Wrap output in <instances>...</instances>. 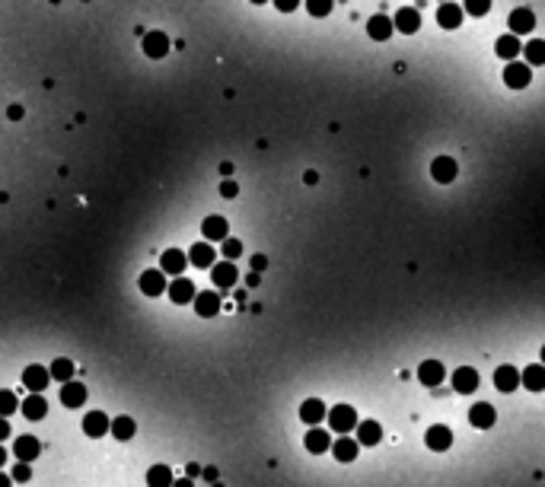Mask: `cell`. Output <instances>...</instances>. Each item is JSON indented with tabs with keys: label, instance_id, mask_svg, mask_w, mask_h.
Instances as JSON below:
<instances>
[{
	"label": "cell",
	"instance_id": "1",
	"mask_svg": "<svg viewBox=\"0 0 545 487\" xmlns=\"http://www.w3.org/2000/svg\"><path fill=\"white\" fill-rule=\"evenodd\" d=\"M329 423H332L335 433H348L357 427V411H354L351 405H335L332 411H329Z\"/></svg>",
	"mask_w": 545,
	"mask_h": 487
},
{
	"label": "cell",
	"instance_id": "2",
	"mask_svg": "<svg viewBox=\"0 0 545 487\" xmlns=\"http://www.w3.org/2000/svg\"><path fill=\"white\" fill-rule=\"evenodd\" d=\"M529 80H533V67H529V64L510 61V64L504 67V83H507L510 90H527Z\"/></svg>",
	"mask_w": 545,
	"mask_h": 487
},
{
	"label": "cell",
	"instance_id": "3",
	"mask_svg": "<svg viewBox=\"0 0 545 487\" xmlns=\"http://www.w3.org/2000/svg\"><path fill=\"white\" fill-rule=\"evenodd\" d=\"M140 293L144 296H163L166 293V274H163V271H160V267H150V271H144V274H140Z\"/></svg>",
	"mask_w": 545,
	"mask_h": 487
},
{
	"label": "cell",
	"instance_id": "4",
	"mask_svg": "<svg viewBox=\"0 0 545 487\" xmlns=\"http://www.w3.org/2000/svg\"><path fill=\"white\" fill-rule=\"evenodd\" d=\"M48 382H51V369H48V367L32 363V367L23 369V386H26L29 392H45Z\"/></svg>",
	"mask_w": 545,
	"mask_h": 487
},
{
	"label": "cell",
	"instance_id": "5",
	"mask_svg": "<svg viewBox=\"0 0 545 487\" xmlns=\"http://www.w3.org/2000/svg\"><path fill=\"white\" fill-rule=\"evenodd\" d=\"M166 293L176 306H185V303H194L198 290H194V284L188 280V277H173V284L166 287Z\"/></svg>",
	"mask_w": 545,
	"mask_h": 487
},
{
	"label": "cell",
	"instance_id": "6",
	"mask_svg": "<svg viewBox=\"0 0 545 487\" xmlns=\"http://www.w3.org/2000/svg\"><path fill=\"white\" fill-rule=\"evenodd\" d=\"M469 423H472V427H479V430H491V427L498 423V411H494V405H488V402L472 405L469 408Z\"/></svg>",
	"mask_w": 545,
	"mask_h": 487
},
{
	"label": "cell",
	"instance_id": "7",
	"mask_svg": "<svg viewBox=\"0 0 545 487\" xmlns=\"http://www.w3.org/2000/svg\"><path fill=\"white\" fill-rule=\"evenodd\" d=\"M185 267H188V255H185V252H179V248H166V252L160 255V271H163V274L182 277Z\"/></svg>",
	"mask_w": 545,
	"mask_h": 487
},
{
	"label": "cell",
	"instance_id": "8",
	"mask_svg": "<svg viewBox=\"0 0 545 487\" xmlns=\"http://www.w3.org/2000/svg\"><path fill=\"white\" fill-rule=\"evenodd\" d=\"M424 443H427V449L446 452L450 446H453V430H450V427H444V423H437V427H431V430L424 433Z\"/></svg>",
	"mask_w": 545,
	"mask_h": 487
},
{
	"label": "cell",
	"instance_id": "9",
	"mask_svg": "<svg viewBox=\"0 0 545 487\" xmlns=\"http://www.w3.org/2000/svg\"><path fill=\"white\" fill-rule=\"evenodd\" d=\"M214 287H220V290H230L236 280H240V271H236V265L233 261H214Z\"/></svg>",
	"mask_w": 545,
	"mask_h": 487
},
{
	"label": "cell",
	"instance_id": "10",
	"mask_svg": "<svg viewBox=\"0 0 545 487\" xmlns=\"http://www.w3.org/2000/svg\"><path fill=\"white\" fill-rule=\"evenodd\" d=\"M392 26H396L402 36H415L418 29H421V16H418L415 7H402L396 16H392Z\"/></svg>",
	"mask_w": 545,
	"mask_h": 487
},
{
	"label": "cell",
	"instance_id": "11",
	"mask_svg": "<svg viewBox=\"0 0 545 487\" xmlns=\"http://www.w3.org/2000/svg\"><path fill=\"white\" fill-rule=\"evenodd\" d=\"M533 26H536V16H533V10L529 7H517L514 13H510V36H527V32H533Z\"/></svg>",
	"mask_w": 545,
	"mask_h": 487
},
{
	"label": "cell",
	"instance_id": "12",
	"mask_svg": "<svg viewBox=\"0 0 545 487\" xmlns=\"http://www.w3.org/2000/svg\"><path fill=\"white\" fill-rule=\"evenodd\" d=\"M392 16H386V13H377V16L367 19V36L373 38V42H386V38H392Z\"/></svg>",
	"mask_w": 545,
	"mask_h": 487
},
{
	"label": "cell",
	"instance_id": "13",
	"mask_svg": "<svg viewBox=\"0 0 545 487\" xmlns=\"http://www.w3.org/2000/svg\"><path fill=\"white\" fill-rule=\"evenodd\" d=\"M194 313L201 315V319H214V315L220 313V296L214 293V290H201V293L194 296Z\"/></svg>",
	"mask_w": 545,
	"mask_h": 487
},
{
	"label": "cell",
	"instance_id": "14",
	"mask_svg": "<svg viewBox=\"0 0 545 487\" xmlns=\"http://www.w3.org/2000/svg\"><path fill=\"white\" fill-rule=\"evenodd\" d=\"M109 430H112V421L102 411H90L84 417V433L90 436V440H99V436H105Z\"/></svg>",
	"mask_w": 545,
	"mask_h": 487
},
{
	"label": "cell",
	"instance_id": "15",
	"mask_svg": "<svg viewBox=\"0 0 545 487\" xmlns=\"http://www.w3.org/2000/svg\"><path fill=\"white\" fill-rule=\"evenodd\" d=\"M444 373H446V369H444V363H440V360H424V363L418 367V379H421L427 389L440 386V382H444Z\"/></svg>",
	"mask_w": 545,
	"mask_h": 487
},
{
	"label": "cell",
	"instance_id": "16",
	"mask_svg": "<svg viewBox=\"0 0 545 487\" xmlns=\"http://www.w3.org/2000/svg\"><path fill=\"white\" fill-rule=\"evenodd\" d=\"M494 389H498V392H504V395L517 392V389H520V369L498 367V369H494Z\"/></svg>",
	"mask_w": 545,
	"mask_h": 487
},
{
	"label": "cell",
	"instance_id": "17",
	"mask_svg": "<svg viewBox=\"0 0 545 487\" xmlns=\"http://www.w3.org/2000/svg\"><path fill=\"white\" fill-rule=\"evenodd\" d=\"M201 233H204V239L207 242H223L227 236H230V223L214 213V217H207V220L201 223Z\"/></svg>",
	"mask_w": 545,
	"mask_h": 487
},
{
	"label": "cell",
	"instance_id": "18",
	"mask_svg": "<svg viewBox=\"0 0 545 487\" xmlns=\"http://www.w3.org/2000/svg\"><path fill=\"white\" fill-rule=\"evenodd\" d=\"M520 386L529 392H545V363H533L520 373Z\"/></svg>",
	"mask_w": 545,
	"mask_h": 487
},
{
	"label": "cell",
	"instance_id": "19",
	"mask_svg": "<svg viewBox=\"0 0 545 487\" xmlns=\"http://www.w3.org/2000/svg\"><path fill=\"white\" fill-rule=\"evenodd\" d=\"M13 452H16L19 462H32L38 452H42V443H38L36 436L23 433V436H16V440H13Z\"/></svg>",
	"mask_w": 545,
	"mask_h": 487
},
{
	"label": "cell",
	"instance_id": "20",
	"mask_svg": "<svg viewBox=\"0 0 545 487\" xmlns=\"http://www.w3.org/2000/svg\"><path fill=\"white\" fill-rule=\"evenodd\" d=\"M453 389L459 392V395H472L475 389H479V373L472 367H459L453 373Z\"/></svg>",
	"mask_w": 545,
	"mask_h": 487
},
{
	"label": "cell",
	"instance_id": "21",
	"mask_svg": "<svg viewBox=\"0 0 545 487\" xmlns=\"http://www.w3.org/2000/svg\"><path fill=\"white\" fill-rule=\"evenodd\" d=\"M144 55L153 57V61L166 57L169 55V38L163 36V32H147V36H144Z\"/></svg>",
	"mask_w": 545,
	"mask_h": 487
},
{
	"label": "cell",
	"instance_id": "22",
	"mask_svg": "<svg viewBox=\"0 0 545 487\" xmlns=\"http://www.w3.org/2000/svg\"><path fill=\"white\" fill-rule=\"evenodd\" d=\"M325 417H329V411H325V405L319 402V398H306L303 405H300V421L309 423V427H316V423H322Z\"/></svg>",
	"mask_w": 545,
	"mask_h": 487
},
{
	"label": "cell",
	"instance_id": "23",
	"mask_svg": "<svg viewBox=\"0 0 545 487\" xmlns=\"http://www.w3.org/2000/svg\"><path fill=\"white\" fill-rule=\"evenodd\" d=\"M23 417H29V421H42L48 414V402L42 398V392H32L29 398H23Z\"/></svg>",
	"mask_w": 545,
	"mask_h": 487
},
{
	"label": "cell",
	"instance_id": "24",
	"mask_svg": "<svg viewBox=\"0 0 545 487\" xmlns=\"http://www.w3.org/2000/svg\"><path fill=\"white\" fill-rule=\"evenodd\" d=\"M86 402V386L84 382H71L67 379L64 389H61V405L64 408H80Z\"/></svg>",
	"mask_w": 545,
	"mask_h": 487
},
{
	"label": "cell",
	"instance_id": "25",
	"mask_svg": "<svg viewBox=\"0 0 545 487\" xmlns=\"http://www.w3.org/2000/svg\"><path fill=\"white\" fill-rule=\"evenodd\" d=\"M214 246L211 242H194L192 248H188V261H192L194 267H214Z\"/></svg>",
	"mask_w": 545,
	"mask_h": 487
},
{
	"label": "cell",
	"instance_id": "26",
	"mask_svg": "<svg viewBox=\"0 0 545 487\" xmlns=\"http://www.w3.org/2000/svg\"><path fill=\"white\" fill-rule=\"evenodd\" d=\"M431 175H434L440 185H450L456 179V159L450 157H437L434 166H431Z\"/></svg>",
	"mask_w": 545,
	"mask_h": 487
},
{
	"label": "cell",
	"instance_id": "27",
	"mask_svg": "<svg viewBox=\"0 0 545 487\" xmlns=\"http://www.w3.org/2000/svg\"><path fill=\"white\" fill-rule=\"evenodd\" d=\"M383 440V427L377 421H357V443L361 446H377Z\"/></svg>",
	"mask_w": 545,
	"mask_h": 487
},
{
	"label": "cell",
	"instance_id": "28",
	"mask_svg": "<svg viewBox=\"0 0 545 487\" xmlns=\"http://www.w3.org/2000/svg\"><path fill=\"white\" fill-rule=\"evenodd\" d=\"M306 449L313 452V456H322V452L332 449V436L325 430H319V427H313V430L306 433Z\"/></svg>",
	"mask_w": 545,
	"mask_h": 487
},
{
	"label": "cell",
	"instance_id": "29",
	"mask_svg": "<svg viewBox=\"0 0 545 487\" xmlns=\"http://www.w3.org/2000/svg\"><path fill=\"white\" fill-rule=\"evenodd\" d=\"M437 23H440V29H459L462 7L459 3H444V7L437 10Z\"/></svg>",
	"mask_w": 545,
	"mask_h": 487
},
{
	"label": "cell",
	"instance_id": "30",
	"mask_svg": "<svg viewBox=\"0 0 545 487\" xmlns=\"http://www.w3.org/2000/svg\"><path fill=\"white\" fill-rule=\"evenodd\" d=\"M357 446H361V443H357V440H348V436L342 433V440L332 443V456H335L338 462H354V459H357Z\"/></svg>",
	"mask_w": 545,
	"mask_h": 487
},
{
	"label": "cell",
	"instance_id": "31",
	"mask_svg": "<svg viewBox=\"0 0 545 487\" xmlns=\"http://www.w3.org/2000/svg\"><path fill=\"white\" fill-rule=\"evenodd\" d=\"M494 55L504 57V61L510 64V61L520 55V38H517V36H510V32H507V36H500V38H498V45H494Z\"/></svg>",
	"mask_w": 545,
	"mask_h": 487
},
{
	"label": "cell",
	"instance_id": "32",
	"mask_svg": "<svg viewBox=\"0 0 545 487\" xmlns=\"http://www.w3.org/2000/svg\"><path fill=\"white\" fill-rule=\"evenodd\" d=\"M134 430H138V423L131 421L128 414H121V417H115V421H112V436H115V440H131V436H134Z\"/></svg>",
	"mask_w": 545,
	"mask_h": 487
},
{
	"label": "cell",
	"instance_id": "33",
	"mask_svg": "<svg viewBox=\"0 0 545 487\" xmlns=\"http://www.w3.org/2000/svg\"><path fill=\"white\" fill-rule=\"evenodd\" d=\"M523 55H527L529 67L545 64V38H533V42H527V45H523Z\"/></svg>",
	"mask_w": 545,
	"mask_h": 487
},
{
	"label": "cell",
	"instance_id": "34",
	"mask_svg": "<svg viewBox=\"0 0 545 487\" xmlns=\"http://www.w3.org/2000/svg\"><path fill=\"white\" fill-rule=\"evenodd\" d=\"M147 484L150 487H169L173 484V471H169L166 465H153V469L147 471Z\"/></svg>",
	"mask_w": 545,
	"mask_h": 487
},
{
	"label": "cell",
	"instance_id": "35",
	"mask_svg": "<svg viewBox=\"0 0 545 487\" xmlns=\"http://www.w3.org/2000/svg\"><path fill=\"white\" fill-rule=\"evenodd\" d=\"M48 369H51V379H58V382H67V379L74 376V363H71L67 357H58Z\"/></svg>",
	"mask_w": 545,
	"mask_h": 487
},
{
	"label": "cell",
	"instance_id": "36",
	"mask_svg": "<svg viewBox=\"0 0 545 487\" xmlns=\"http://www.w3.org/2000/svg\"><path fill=\"white\" fill-rule=\"evenodd\" d=\"M13 411H19V398L3 389V392H0V417H10Z\"/></svg>",
	"mask_w": 545,
	"mask_h": 487
},
{
	"label": "cell",
	"instance_id": "37",
	"mask_svg": "<svg viewBox=\"0 0 545 487\" xmlns=\"http://www.w3.org/2000/svg\"><path fill=\"white\" fill-rule=\"evenodd\" d=\"M332 0H306V10L313 13V16H329L332 13Z\"/></svg>",
	"mask_w": 545,
	"mask_h": 487
},
{
	"label": "cell",
	"instance_id": "38",
	"mask_svg": "<svg viewBox=\"0 0 545 487\" xmlns=\"http://www.w3.org/2000/svg\"><path fill=\"white\" fill-rule=\"evenodd\" d=\"M240 255H242V242L233 239V236H227V239H223V258L233 261V258H240Z\"/></svg>",
	"mask_w": 545,
	"mask_h": 487
},
{
	"label": "cell",
	"instance_id": "39",
	"mask_svg": "<svg viewBox=\"0 0 545 487\" xmlns=\"http://www.w3.org/2000/svg\"><path fill=\"white\" fill-rule=\"evenodd\" d=\"M488 10H491L488 0H469V3H466V13H469V16H485Z\"/></svg>",
	"mask_w": 545,
	"mask_h": 487
},
{
	"label": "cell",
	"instance_id": "40",
	"mask_svg": "<svg viewBox=\"0 0 545 487\" xmlns=\"http://www.w3.org/2000/svg\"><path fill=\"white\" fill-rule=\"evenodd\" d=\"M10 475H13V481H16V484H26V481L32 478V469H29V462H19V465L10 471Z\"/></svg>",
	"mask_w": 545,
	"mask_h": 487
},
{
	"label": "cell",
	"instance_id": "41",
	"mask_svg": "<svg viewBox=\"0 0 545 487\" xmlns=\"http://www.w3.org/2000/svg\"><path fill=\"white\" fill-rule=\"evenodd\" d=\"M220 194H223V198H236V194H240V185L233 182V179H223Z\"/></svg>",
	"mask_w": 545,
	"mask_h": 487
},
{
	"label": "cell",
	"instance_id": "42",
	"mask_svg": "<svg viewBox=\"0 0 545 487\" xmlns=\"http://www.w3.org/2000/svg\"><path fill=\"white\" fill-rule=\"evenodd\" d=\"M252 267H255V274H259V271H265V267H268V258L255 255V258H252Z\"/></svg>",
	"mask_w": 545,
	"mask_h": 487
},
{
	"label": "cell",
	"instance_id": "43",
	"mask_svg": "<svg viewBox=\"0 0 545 487\" xmlns=\"http://www.w3.org/2000/svg\"><path fill=\"white\" fill-rule=\"evenodd\" d=\"M277 10H281V13H290V10H296V0H277Z\"/></svg>",
	"mask_w": 545,
	"mask_h": 487
},
{
	"label": "cell",
	"instance_id": "44",
	"mask_svg": "<svg viewBox=\"0 0 545 487\" xmlns=\"http://www.w3.org/2000/svg\"><path fill=\"white\" fill-rule=\"evenodd\" d=\"M7 115H10V118H13V121H19V118H23V105H10V109H7Z\"/></svg>",
	"mask_w": 545,
	"mask_h": 487
},
{
	"label": "cell",
	"instance_id": "45",
	"mask_svg": "<svg viewBox=\"0 0 545 487\" xmlns=\"http://www.w3.org/2000/svg\"><path fill=\"white\" fill-rule=\"evenodd\" d=\"M10 436V423H7V417H0V443L7 440Z\"/></svg>",
	"mask_w": 545,
	"mask_h": 487
},
{
	"label": "cell",
	"instance_id": "46",
	"mask_svg": "<svg viewBox=\"0 0 545 487\" xmlns=\"http://www.w3.org/2000/svg\"><path fill=\"white\" fill-rule=\"evenodd\" d=\"M204 478H207V481H217V469H204Z\"/></svg>",
	"mask_w": 545,
	"mask_h": 487
},
{
	"label": "cell",
	"instance_id": "47",
	"mask_svg": "<svg viewBox=\"0 0 545 487\" xmlns=\"http://www.w3.org/2000/svg\"><path fill=\"white\" fill-rule=\"evenodd\" d=\"M13 484V478H7V475H0V487H10Z\"/></svg>",
	"mask_w": 545,
	"mask_h": 487
},
{
	"label": "cell",
	"instance_id": "48",
	"mask_svg": "<svg viewBox=\"0 0 545 487\" xmlns=\"http://www.w3.org/2000/svg\"><path fill=\"white\" fill-rule=\"evenodd\" d=\"M3 462H7V449L0 446V469H3Z\"/></svg>",
	"mask_w": 545,
	"mask_h": 487
},
{
	"label": "cell",
	"instance_id": "49",
	"mask_svg": "<svg viewBox=\"0 0 545 487\" xmlns=\"http://www.w3.org/2000/svg\"><path fill=\"white\" fill-rule=\"evenodd\" d=\"M542 363H545V347H542Z\"/></svg>",
	"mask_w": 545,
	"mask_h": 487
}]
</instances>
